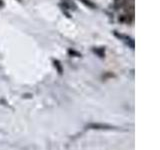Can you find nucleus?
Returning a JSON list of instances; mask_svg holds the SVG:
<instances>
[{"label":"nucleus","mask_w":160,"mask_h":150,"mask_svg":"<svg viewBox=\"0 0 160 150\" xmlns=\"http://www.w3.org/2000/svg\"><path fill=\"white\" fill-rule=\"evenodd\" d=\"M89 127L90 128H93V129H110L112 128L110 125H106V124H99V123H92V124H89Z\"/></svg>","instance_id":"1"},{"label":"nucleus","mask_w":160,"mask_h":150,"mask_svg":"<svg viewBox=\"0 0 160 150\" xmlns=\"http://www.w3.org/2000/svg\"><path fill=\"white\" fill-rule=\"evenodd\" d=\"M64 2V6L66 8H69V9H76V5L74 4V2L72 0H63Z\"/></svg>","instance_id":"2"},{"label":"nucleus","mask_w":160,"mask_h":150,"mask_svg":"<svg viewBox=\"0 0 160 150\" xmlns=\"http://www.w3.org/2000/svg\"><path fill=\"white\" fill-rule=\"evenodd\" d=\"M84 5H86V6H88V7H90V8H95L96 6H95V4L94 3H92L91 1H89V0H80Z\"/></svg>","instance_id":"3"},{"label":"nucleus","mask_w":160,"mask_h":150,"mask_svg":"<svg viewBox=\"0 0 160 150\" xmlns=\"http://www.w3.org/2000/svg\"><path fill=\"white\" fill-rule=\"evenodd\" d=\"M54 65H55V67L57 68L59 74H61L62 73V67H61V64H60V62L58 61V60H54Z\"/></svg>","instance_id":"4"},{"label":"nucleus","mask_w":160,"mask_h":150,"mask_svg":"<svg viewBox=\"0 0 160 150\" xmlns=\"http://www.w3.org/2000/svg\"><path fill=\"white\" fill-rule=\"evenodd\" d=\"M116 1H118V0H116Z\"/></svg>","instance_id":"5"}]
</instances>
